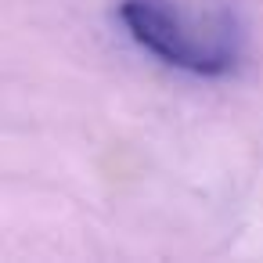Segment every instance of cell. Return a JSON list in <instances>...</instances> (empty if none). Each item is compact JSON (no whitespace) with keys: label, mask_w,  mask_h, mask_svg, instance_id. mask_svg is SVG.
<instances>
[{"label":"cell","mask_w":263,"mask_h":263,"mask_svg":"<svg viewBox=\"0 0 263 263\" xmlns=\"http://www.w3.org/2000/svg\"><path fill=\"white\" fill-rule=\"evenodd\" d=\"M119 22L155 58L195 76H227L241 62V33L231 11H191L177 0H123Z\"/></svg>","instance_id":"cell-1"}]
</instances>
